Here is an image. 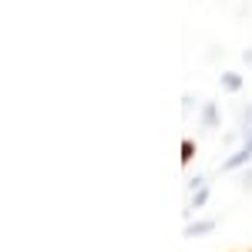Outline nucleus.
Wrapping results in <instances>:
<instances>
[{
	"instance_id": "1",
	"label": "nucleus",
	"mask_w": 252,
	"mask_h": 252,
	"mask_svg": "<svg viewBox=\"0 0 252 252\" xmlns=\"http://www.w3.org/2000/svg\"><path fill=\"white\" fill-rule=\"evenodd\" d=\"M249 158H252V152L246 148V145H242V148H239L232 158H225V161H222V172H235V168H242V165H246Z\"/></svg>"
},
{
	"instance_id": "2",
	"label": "nucleus",
	"mask_w": 252,
	"mask_h": 252,
	"mask_svg": "<svg viewBox=\"0 0 252 252\" xmlns=\"http://www.w3.org/2000/svg\"><path fill=\"white\" fill-rule=\"evenodd\" d=\"M215 125H219V104L205 101V108H202V128H215Z\"/></svg>"
},
{
	"instance_id": "3",
	"label": "nucleus",
	"mask_w": 252,
	"mask_h": 252,
	"mask_svg": "<svg viewBox=\"0 0 252 252\" xmlns=\"http://www.w3.org/2000/svg\"><path fill=\"white\" fill-rule=\"evenodd\" d=\"M222 88H225L229 94L242 91V74H235V71H225V74H222Z\"/></svg>"
},
{
	"instance_id": "4",
	"label": "nucleus",
	"mask_w": 252,
	"mask_h": 252,
	"mask_svg": "<svg viewBox=\"0 0 252 252\" xmlns=\"http://www.w3.org/2000/svg\"><path fill=\"white\" fill-rule=\"evenodd\" d=\"M212 229H215V219H205V222H192V225L185 229V235L195 239V235H205V232H212Z\"/></svg>"
},
{
	"instance_id": "5",
	"label": "nucleus",
	"mask_w": 252,
	"mask_h": 252,
	"mask_svg": "<svg viewBox=\"0 0 252 252\" xmlns=\"http://www.w3.org/2000/svg\"><path fill=\"white\" fill-rule=\"evenodd\" d=\"M205 202H209V189H205V185H202V189H198V192L192 195V209H195V212H198V209H202V205H205Z\"/></svg>"
},
{
	"instance_id": "6",
	"label": "nucleus",
	"mask_w": 252,
	"mask_h": 252,
	"mask_svg": "<svg viewBox=\"0 0 252 252\" xmlns=\"http://www.w3.org/2000/svg\"><path fill=\"white\" fill-rule=\"evenodd\" d=\"M192 152H195L192 138H185V141H182V161H185V165H189V161H192Z\"/></svg>"
},
{
	"instance_id": "7",
	"label": "nucleus",
	"mask_w": 252,
	"mask_h": 252,
	"mask_svg": "<svg viewBox=\"0 0 252 252\" xmlns=\"http://www.w3.org/2000/svg\"><path fill=\"white\" fill-rule=\"evenodd\" d=\"M246 61H249V64H252V51H246Z\"/></svg>"
}]
</instances>
